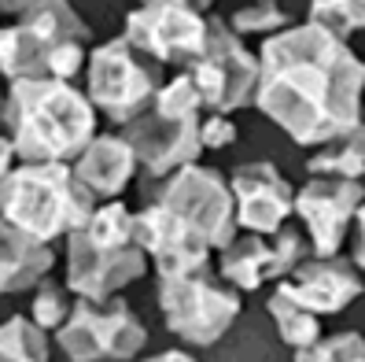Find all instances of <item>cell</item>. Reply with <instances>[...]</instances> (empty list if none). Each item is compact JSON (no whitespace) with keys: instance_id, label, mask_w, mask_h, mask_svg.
I'll return each mask as SVG.
<instances>
[{"instance_id":"obj_1","label":"cell","mask_w":365,"mask_h":362,"mask_svg":"<svg viewBox=\"0 0 365 362\" xmlns=\"http://www.w3.org/2000/svg\"><path fill=\"white\" fill-rule=\"evenodd\" d=\"M365 63L343 37L314 23L266 37L255 104L303 148H321L361 126Z\"/></svg>"},{"instance_id":"obj_2","label":"cell","mask_w":365,"mask_h":362,"mask_svg":"<svg viewBox=\"0 0 365 362\" xmlns=\"http://www.w3.org/2000/svg\"><path fill=\"white\" fill-rule=\"evenodd\" d=\"M4 126L23 163H71L96 141V108L71 81L19 78L4 96Z\"/></svg>"},{"instance_id":"obj_3","label":"cell","mask_w":365,"mask_h":362,"mask_svg":"<svg viewBox=\"0 0 365 362\" xmlns=\"http://www.w3.org/2000/svg\"><path fill=\"white\" fill-rule=\"evenodd\" d=\"M89 26L71 0H37L15 26L0 30V74L71 81L89 59Z\"/></svg>"},{"instance_id":"obj_4","label":"cell","mask_w":365,"mask_h":362,"mask_svg":"<svg viewBox=\"0 0 365 362\" xmlns=\"http://www.w3.org/2000/svg\"><path fill=\"white\" fill-rule=\"evenodd\" d=\"M93 200L67 163H23L0 174V218L45 244L85 229Z\"/></svg>"},{"instance_id":"obj_5","label":"cell","mask_w":365,"mask_h":362,"mask_svg":"<svg viewBox=\"0 0 365 362\" xmlns=\"http://www.w3.org/2000/svg\"><path fill=\"white\" fill-rule=\"evenodd\" d=\"M200 111H203V96L196 89V81H192V74L185 71L178 78H170L159 89L152 108L130 122L125 141L133 144L137 163L148 174L166 178L203 156Z\"/></svg>"},{"instance_id":"obj_6","label":"cell","mask_w":365,"mask_h":362,"mask_svg":"<svg viewBox=\"0 0 365 362\" xmlns=\"http://www.w3.org/2000/svg\"><path fill=\"white\" fill-rule=\"evenodd\" d=\"M89 100L107 122H133L155 104L163 89V63L133 49L125 37H115L85 59Z\"/></svg>"},{"instance_id":"obj_7","label":"cell","mask_w":365,"mask_h":362,"mask_svg":"<svg viewBox=\"0 0 365 362\" xmlns=\"http://www.w3.org/2000/svg\"><path fill=\"white\" fill-rule=\"evenodd\" d=\"M159 307L166 318V329L181 336L192 348H210L232 329V322L244 311L240 288L218 285L207 273H174L159 278Z\"/></svg>"},{"instance_id":"obj_8","label":"cell","mask_w":365,"mask_h":362,"mask_svg":"<svg viewBox=\"0 0 365 362\" xmlns=\"http://www.w3.org/2000/svg\"><path fill=\"white\" fill-rule=\"evenodd\" d=\"M56 344L71 362H125L144 351L148 329L122 300L78 296L67 322L56 329Z\"/></svg>"},{"instance_id":"obj_9","label":"cell","mask_w":365,"mask_h":362,"mask_svg":"<svg viewBox=\"0 0 365 362\" xmlns=\"http://www.w3.org/2000/svg\"><path fill=\"white\" fill-rule=\"evenodd\" d=\"M210 15L192 0H144L125 15V41L159 63H196L207 49Z\"/></svg>"},{"instance_id":"obj_10","label":"cell","mask_w":365,"mask_h":362,"mask_svg":"<svg viewBox=\"0 0 365 362\" xmlns=\"http://www.w3.org/2000/svg\"><path fill=\"white\" fill-rule=\"evenodd\" d=\"M155 200L166 203L174 215H181L192 229H200L210 241V248H229L236 241V233H240L232 188L210 166L188 163V166L174 170V174H166Z\"/></svg>"},{"instance_id":"obj_11","label":"cell","mask_w":365,"mask_h":362,"mask_svg":"<svg viewBox=\"0 0 365 362\" xmlns=\"http://www.w3.org/2000/svg\"><path fill=\"white\" fill-rule=\"evenodd\" d=\"M192 81L203 96V108L229 115L236 108H247L255 100V85H259V59H255L240 34L225 26L222 19H210V34H207V49L200 59L188 67Z\"/></svg>"},{"instance_id":"obj_12","label":"cell","mask_w":365,"mask_h":362,"mask_svg":"<svg viewBox=\"0 0 365 362\" xmlns=\"http://www.w3.org/2000/svg\"><path fill=\"white\" fill-rule=\"evenodd\" d=\"M361 203H365V185L358 178H314L295 193V215L303 218L310 251L317 259L339 255Z\"/></svg>"},{"instance_id":"obj_13","label":"cell","mask_w":365,"mask_h":362,"mask_svg":"<svg viewBox=\"0 0 365 362\" xmlns=\"http://www.w3.org/2000/svg\"><path fill=\"white\" fill-rule=\"evenodd\" d=\"M299 263H307L303 233L281 226L277 233H251L247 229V237L236 233V241L229 248H222L218 270L232 288L255 292V288H262L277 278H288Z\"/></svg>"},{"instance_id":"obj_14","label":"cell","mask_w":365,"mask_h":362,"mask_svg":"<svg viewBox=\"0 0 365 362\" xmlns=\"http://www.w3.org/2000/svg\"><path fill=\"white\" fill-rule=\"evenodd\" d=\"M144 270H148V251L140 244L107 248L85 237V229L71 233L67 241V288L74 296L111 300L118 288L140 281Z\"/></svg>"},{"instance_id":"obj_15","label":"cell","mask_w":365,"mask_h":362,"mask_svg":"<svg viewBox=\"0 0 365 362\" xmlns=\"http://www.w3.org/2000/svg\"><path fill=\"white\" fill-rule=\"evenodd\" d=\"M133 237L155 259L159 278H174V273H207L210 270V251H214L210 241L159 200L133 215Z\"/></svg>"},{"instance_id":"obj_16","label":"cell","mask_w":365,"mask_h":362,"mask_svg":"<svg viewBox=\"0 0 365 362\" xmlns=\"http://www.w3.org/2000/svg\"><path fill=\"white\" fill-rule=\"evenodd\" d=\"M236 200V222L251 233H277L295 211V193L273 163H244L229 178Z\"/></svg>"},{"instance_id":"obj_17","label":"cell","mask_w":365,"mask_h":362,"mask_svg":"<svg viewBox=\"0 0 365 362\" xmlns=\"http://www.w3.org/2000/svg\"><path fill=\"white\" fill-rule=\"evenodd\" d=\"M284 296L299 307H307L310 314H339L347 311L358 296H365V285H361V273L354 270V263H343V259H314V263H299L288 281L277 285Z\"/></svg>"},{"instance_id":"obj_18","label":"cell","mask_w":365,"mask_h":362,"mask_svg":"<svg viewBox=\"0 0 365 362\" xmlns=\"http://www.w3.org/2000/svg\"><path fill=\"white\" fill-rule=\"evenodd\" d=\"M52 266H56L52 244L15 229L8 218H0V296L37 288V281Z\"/></svg>"},{"instance_id":"obj_19","label":"cell","mask_w":365,"mask_h":362,"mask_svg":"<svg viewBox=\"0 0 365 362\" xmlns=\"http://www.w3.org/2000/svg\"><path fill=\"white\" fill-rule=\"evenodd\" d=\"M137 152L125 137H96L85 152L74 159V174L93 196H118L133 181Z\"/></svg>"},{"instance_id":"obj_20","label":"cell","mask_w":365,"mask_h":362,"mask_svg":"<svg viewBox=\"0 0 365 362\" xmlns=\"http://www.w3.org/2000/svg\"><path fill=\"white\" fill-rule=\"evenodd\" d=\"M307 170L317 178H361L365 174V122L329 144H321L307 159Z\"/></svg>"},{"instance_id":"obj_21","label":"cell","mask_w":365,"mask_h":362,"mask_svg":"<svg viewBox=\"0 0 365 362\" xmlns=\"http://www.w3.org/2000/svg\"><path fill=\"white\" fill-rule=\"evenodd\" d=\"M266 311L269 318L277 322V333H281V340L288 348H310L321 340V318L310 314L307 307H299L292 296H284L281 288H273V296L266 300Z\"/></svg>"},{"instance_id":"obj_22","label":"cell","mask_w":365,"mask_h":362,"mask_svg":"<svg viewBox=\"0 0 365 362\" xmlns=\"http://www.w3.org/2000/svg\"><path fill=\"white\" fill-rule=\"evenodd\" d=\"M0 362H52L45 329L23 314L8 318L0 326Z\"/></svg>"},{"instance_id":"obj_23","label":"cell","mask_w":365,"mask_h":362,"mask_svg":"<svg viewBox=\"0 0 365 362\" xmlns=\"http://www.w3.org/2000/svg\"><path fill=\"white\" fill-rule=\"evenodd\" d=\"M307 23L329 30L332 37L347 41L351 34L365 30V0H310Z\"/></svg>"},{"instance_id":"obj_24","label":"cell","mask_w":365,"mask_h":362,"mask_svg":"<svg viewBox=\"0 0 365 362\" xmlns=\"http://www.w3.org/2000/svg\"><path fill=\"white\" fill-rule=\"evenodd\" d=\"M85 237L107 244V248H122V244H137L133 237V215L125 211V203H107L93 211V218L85 222Z\"/></svg>"},{"instance_id":"obj_25","label":"cell","mask_w":365,"mask_h":362,"mask_svg":"<svg viewBox=\"0 0 365 362\" xmlns=\"http://www.w3.org/2000/svg\"><path fill=\"white\" fill-rule=\"evenodd\" d=\"M288 23H292V15L277 4V0H251V4H244L240 11H232V30L236 34H281V30H288Z\"/></svg>"},{"instance_id":"obj_26","label":"cell","mask_w":365,"mask_h":362,"mask_svg":"<svg viewBox=\"0 0 365 362\" xmlns=\"http://www.w3.org/2000/svg\"><path fill=\"white\" fill-rule=\"evenodd\" d=\"M295 362H365V336L361 333H336L317 340L310 348H299Z\"/></svg>"},{"instance_id":"obj_27","label":"cell","mask_w":365,"mask_h":362,"mask_svg":"<svg viewBox=\"0 0 365 362\" xmlns=\"http://www.w3.org/2000/svg\"><path fill=\"white\" fill-rule=\"evenodd\" d=\"M71 288H59V285H45V288H37L34 296V322L41 329H59L63 322H67V314H71Z\"/></svg>"},{"instance_id":"obj_28","label":"cell","mask_w":365,"mask_h":362,"mask_svg":"<svg viewBox=\"0 0 365 362\" xmlns=\"http://www.w3.org/2000/svg\"><path fill=\"white\" fill-rule=\"evenodd\" d=\"M200 141H203V152H207V148H229V144L236 141L232 119H225V115H218V111H214L210 119H203V122H200Z\"/></svg>"},{"instance_id":"obj_29","label":"cell","mask_w":365,"mask_h":362,"mask_svg":"<svg viewBox=\"0 0 365 362\" xmlns=\"http://www.w3.org/2000/svg\"><path fill=\"white\" fill-rule=\"evenodd\" d=\"M354 266L365 270V203L358 207V215H354Z\"/></svg>"},{"instance_id":"obj_30","label":"cell","mask_w":365,"mask_h":362,"mask_svg":"<svg viewBox=\"0 0 365 362\" xmlns=\"http://www.w3.org/2000/svg\"><path fill=\"white\" fill-rule=\"evenodd\" d=\"M11 159H15V144L8 134H0V174H8L11 170Z\"/></svg>"},{"instance_id":"obj_31","label":"cell","mask_w":365,"mask_h":362,"mask_svg":"<svg viewBox=\"0 0 365 362\" xmlns=\"http://www.w3.org/2000/svg\"><path fill=\"white\" fill-rule=\"evenodd\" d=\"M144 362H196V358L185 355V351H163V355H152V358H144Z\"/></svg>"},{"instance_id":"obj_32","label":"cell","mask_w":365,"mask_h":362,"mask_svg":"<svg viewBox=\"0 0 365 362\" xmlns=\"http://www.w3.org/2000/svg\"><path fill=\"white\" fill-rule=\"evenodd\" d=\"M30 4H37V0H0V8H4V11H26Z\"/></svg>"},{"instance_id":"obj_33","label":"cell","mask_w":365,"mask_h":362,"mask_svg":"<svg viewBox=\"0 0 365 362\" xmlns=\"http://www.w3.org/2000/svg\"><path fill=\"white\" fill-rule=\"evenodd\" d=\"M192 4H200V8H203V11H207V8H210V4H214V0H192Z\"/></svg>"},{"instance_id":"obj_34","label":"cell","mask_w":365,"mask_h":362,"mask_svg":"<svg viewBox=\"0 0 365 362\" xmlns=\"http://www.w3.org/2000/svg\"><path fill=\"white\" fill-rule=\"evenodd\" d=\"M0 122H4V96H0Z\"/></svg>"},{"instance_id":"obj_35","label":"cell","mask_w":365,"mask_h":362,"mask_svg":"<svg viewBox=\"0 0 365 362\" xmlns=\"http://www.w3.org/2000/svg\"><path fill=\"white\" fill-rule=\"evenodd\" d=\"M361 119H365V96H361Z\"/></svg>"}]
</instances>
